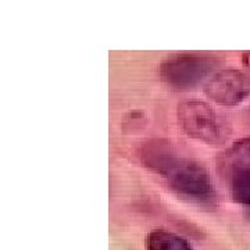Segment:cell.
<instances>
[{
  "instance_id": "6da1fadb",
  "label": "cell",
  "mask_w": 250,
  "mask_h": 250,
  "mask_svg": "<svg viewBox=\"0 0 250 250\" xmlns=\"http://www.w3.org/2000/svg\"><path fill=\"white\" fill-rule=\"evenodd\" d=\"M142 161L147 168L166 179L178 196L199 205L213 203L215 199L207 170L200 163L177 154L170 143H149L143 147Z\"/></svg>"
},
{
  "instance_id": "52a82bcc",
  "label": "cell",
  "mask_w": 250,
  "mask_h": 250,
  "mask_svg": "<svg viewBox=\"0 0 250 250\" xmlns=\"http://www.w3.org/2000/svg\"><path fill=\"white\" fill-rule=\"evenodd\" d=\"M231 190L233 199L246 207L250 213V174L231 181Z\"/></svg>"
},
{
  "instance_id": "ba28073f",
  "label": "cell",
  "mask_w": 250,
  "mask_h": 250,
  "mask_svg": "<svg viewBox=\"0 0 250 250\" xmlns=\"http://www.w3.org/2000/svg\"><path fill=\"white\" fill-rule=\"evenodd\" d=\"M245 62H248V65H250V53L248 54V56H246V57H245Z\"/></svg>"
},
{
  "instance_id": "277c9868",
  "label": "cell",
  "mask_w": 250,
  "mask_h": 250,
  "mask_svg": "<svg viewBox=\"0 0 250 250\" xmlns=\"http://www.w3.org/2000/svg\"><path fill=\"white\" fill-rule=\"evenodd\" d=\"M205 93L220 106H236L250 95V75L233 68L221 70L207 81Z\"/></svg>"
},
{
  "instance_id": "3957f363",
  "label": "cell",
  "mask_w": 250,
  "mask_h": 250,
  "mask_svg": "<svg viewBox=\"0 0 250 250\" xmlns=\"http://www.w3.org/2000/svg\"><path fill=\"white\" fill-rule=\"evenodd\" d=\"M218 60L200 53L171 54L161 62L159 67L160 78L171 88L187 90L196 86L208 74L214 71Z\"/></svg>"
},
{
  "instance_id": "8992f818",
  "label": "cell",
  "mask_w": 250,
  "mask_h": 250,
  "mask_svg": "<svg viewBox=\"0 0 250 250\" xmlns=\"http://www.w3.org/2000/svg\"><path fill=\"white\" fill-rule=\"evenodd\" d=\"M147 250H192L184 238L166 229H154L146 238Z\"/></svg>"
},
{
  "instance_id": "5b68a950",
  "label": "cell",
  "mask_w": 250,
  "mask_h": 250,
  "mask_svg": "<svg viewBox=\"0 0 250 250\" xmlns=\"http://www.w3.org/2000/svg\"><path fill=\"white\" fill-rule=\"evenodd\" d=\"M218 168L229 181L250 174V136L233 142L218 159Z\"/></svg>"
},
{
  "instance_id": "7a4b0ae2",
  "label": "cell",
  "mask_w": 250,
  "mask_h": 250,
  "mask_svg": "<svg viewBox=\"0 0 250 250\" xmlns=\"http://www.w3.org/2000/svg\"><path fill=\"white\" fill-rule=\"evenodd\" d=\"M177 118L182 131L207 145H221L229 135V126L214 108L203 100L189 99L177 107Z\"/></svg>"
}]
</instances>
